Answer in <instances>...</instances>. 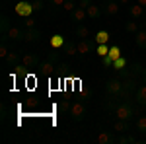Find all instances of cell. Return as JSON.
<instances>
[{
    "label": "cell",
    "instance_id": "6da1fadb",
    "mask_svg": "<svg viewBox=\"0 0 146 144\" xmlns=\"http://www.w3.org/2000/svg\"><path fill=\"white\" fill-rule=\"evenodd\" d=\"M105 92H107V96L111 100L121 101V98H129V94H131V82H123L119 78H111L105 84Z\"/></svg>",
    "mask_w": 146,
    "mask_h": 144
},
{
    "label": "cell",
    "instance_id": "7a4b0ae2",
    "mask_svg": "<svg viewBox=\"0 0 146 144\" xmlns=\"http://www.w3.org/2000/svg\"><path fill=\"white\" fill-rule=\"evenodd\" d=\"M107 109L111 111L117 119H123V121H131V119L136 115L135 105H133L131 101H117V100H111V98H109Z\"/></svg>",
    "mask_w": 146,
    "mask_h": 144
},
{
    "label": "cell",
    "instance_id": "3957f363",
    "mask_svg": "<svg viewBox=\"0 0 146 144\" xmlns=\"http://www.w3.org/2000/svg\"><path fill=\"white\" fill-rule=\"evenodd\" d=\"M86 115H88V103H86V100H74V101H72L70 111H68L70 121L80 123V121L86 119Z\"/></svg>",
    "mask_w": 146,
    "mask_h": 144
},
{
    "label": "cell",
    "instance_id": "277c9868",
    "mask_svg": "<svg viewBox=\"0 0 146 144\" xmlns=\"http://www.w3.org/2000/svg\"><path fill=\"white\" fill-rule=\"evenodd\" d=\"M56 53H51V55L47 56V60H41V64L37 66V72L41 74V76H45V78H49V76H53L56 72Z\"/></svg>",
    "mask_w": 146,
    "mask_h": 144
},
{
    "label": "cell",
    "instance_id": "5b68a950",
    "mask_svg": "<svg viewBox=\"0 0 146 144\" xmlns=\"http://www.w3.org/2000/svg\"><path fill=\"white\" fill-rule=\"evenodd\" d=\"M14 12H16V16H20V18H29V16H33L35 10H33V4L29 2V0H20L16 6H14Z\"/></svg>",
    "mask_w": 146,
    "mask_h": 144
},
{
    "label": "cell",
    "instance_id": "8992f818",
    "mask_svg": "<svg viewBox=\"0 0 146 144\" xmlns=\"http://www.w3.org/2000/svg\"><path fill=\"white\" fill-rule=\"evenodd\" d=\"M2 37L8 39V41H23V29L10 25L6 31H2Z\"/></svg>",
    "mask_w": 146,
    "mask_h": 144
},
{
    "label": "cell",
    "instance_id": "52a82bcc",
    "mask_svg": "<svg viewBox=\"0 0 146 144\" xmlns=\"http://www.w3.org/2000/svg\"><path fill=\"white\" fill-rule=\"evenodd\" d=\"M96 142L98 144H117L119 142V133L115 136V134H109V133H105V131H100V133L96 134Z\"/></svg>",
    "mask_w": 146,
    "mask_h": 144
},
{
    "label": "cell",
    "instance_id": "ba28073f",
    "mask_svg": "<svg viewBox=\"0 0 146 144\" xmlns=\"http://www.w3.org/2000/svg\"><path fill=\"white\" fill-rule=\"evenodd\" d=\"M70 20L76 23H84L86 20H88V12H86V8H82V6H76L74 10L70 12Z\"/></svg>",
    "mask_w": 146,
    "mask_h": 144
},
{
    "label": "cell",
    "instance_id": "9c48e42d",
    "mask_svg": "<svg viewBox=\"0 0 146 144\" xmlns=\"http://www.w3.org/2000/svg\"><path fill=\"white\" fill-rule=\"evenodd\" d=\"M41 39V31L37 27H25L23 29V41L25 43H37Z\"/></svg>",
    "mask_w": 146,
    "mask_h": 144
},
{
    "label": "cell",
    "instance_id": "30bf717a",
    "mask_svg": "<svg viewBox=\"0 0 146 144\" xmlns=\"http://www.w3.org/2000/svg\"><path fill=\"white\" fill-rule=\"evenodd\" d=\"M22 64H25L27 68H37L41 64V58L35 55V53H25L22 56Z\"/></svg>",
    "mask_w": 146,
    "mask_h": 144
},
{
    "label": "cell",
    "instance_id": "8fae6325",
    "mask_svg": "<svg viewBox=\"0 0 146 144\" xmlns=\"http://www.w3.org/2000/svg\"><path fill=\"white\" fill-rule=\"evenodd\" d=\"M121 10V4L117 2V0H107L105 4H103V14L105 16H117Z\"/></svg>",
    "mask_w": 146,
    "mask_h": 144
},
{
    "label": "cell",
    "instance_id": "7c38bea8",
    "mask_svg": "<svg viewBox=\"0 0 146 144\" xmlns=\"http://www.w3.org/2000/svg\"><path fill=\"white\" fill-rule=\"evenodd\" d=\"M86 12H88V18H90V20H100L101 14H103V6L96 4V2H92L90 6L86 8Z\"/></svg>",
    "mask_w": 146,
    "mask_h": 144
},
{
    "label": "cell",
    "instance_id": "4fadbf2b",
    "mask_svg": "<svg viewBox=\"0 0 146 144\" xmlns=\"http://www.w3.org/2000/svg\"><path fill=\"white\" fill-rule=\"evenodd\" d=\"M144 10H146L144 6H140L138 2H135V4H133V6L129 8V14H131V18H135V20H142V18L146 16Z\"/></svg>",
    "mask_w": 146,
    "mask_h": 144
},
{
    "label": "cell",
    "instance_id": "5bb4252c",
    "mask_svg": "<svg viewBox=\"0 0 146 144\" xmlns=\"http://www.w3.org/2000/svg\"><path fill=\"white\" fill-rule=\"evenodd\" d=\"M74 37L76 39H90V27L84 25V23H78L74 27Z\"/></svg>",
    "mask_w": 146,
    "mask_h": 144
},
{
    "label": "cell",
    "instance_id": "9a60e30c",
    "mask_svg": "<svg viewBox=\"0 0 146 144\" xmlns=\"http://www.w3.org/2000/svg\"><path fill=\"white\" fill-rule=\"evenodd\" d=\"M135 100L138 105H142V107H146V84H140L138 88H136L135 92Z\"/></svg>",
    "mask_w": 146,
    "mask_h": 144
},
{
    "label": "cell",
    "instance_id": "2e32d148",
    "mask_svg": "<svg viewBox=\"0 0 146 144\" xmlns=\"http://www.w3.org/2000/svg\"><path fill=\"white\" fill-rule=\"evenodd\" d=\"M62 53H64L66 56L78 55V45L74 43V41H66V43H64V47H62Z\"/></svg>",
    "mask_w": 146,
    "mask_h": 144
},
{
    "label": "cell",
    "instance_id": "e0dca14e",
    "mask_svg": "<svg viewBox=\"0 0 146 144\" xmlns=\"http://www.w3.org/2000/svg\"><path fill=\"white\" fill-rule=\"evenodd\" d=\"M109 37H111V35H109V31H105V29H100L98 33L94 35V41H96L98 45H107Z\"/></svg>",
    "mask_w": 146,
    "mask_h": 144
},
{
    "label": "cell",
    "instance_id": "ac0fdd59",
    "mask_svg": "<svg viewBox=\"0 0 146 144\" xmlns=\"http://www.w3.org/2000/svg\"><path fill=\"white\" fill-rule=\"evenodd\" d=\"M111 127H113V131H115V133L123 134V133H127V131H129V121H123V119H117V121L113 123Z\"/></svg>",
    "mask_w": 146,
    "mask_h": 144
},
{
    "label": "cell",
    "instance_id": "d6986e66",
    "mask_svg": "<svg viewBox=\"0 0 146 144\" xmlns=\"http://www.w3.org/2000/svg\"><path fill=\"white\" fill-rule=\"evenodd\" d=\"M64 37L62 35H58V33H55L53 37H51V49H55V51H58V49H62L64 47Z\"/></svg>",
    "mask_w": 146,
    "mask_h": 144
},
{
    "label": "cell",
    "instance_id": "ffe728a7",
    "mask_svg": "<svg viewBox=\"0 0 146 144\" xmlns=\"http://www.w3.org/2000/svg\"><path fill=\"white\" fill-rule=\"evenodd\" d=\"M135 43L140 49H146V29H138L135 33Z\"/></svg>",
    "mask_w": 146,
    "mask_h": 144
},
{
    "label": "cell",
    "instance_id": "44dd1931",
    "mask_svg": "<svg viewBox=\"0 0 146 144\" xmlns=\"http://www.w3.org/2000/svg\"><path fill=\"white\" fill-rule=\"evenodd\" d=\"M27 70H29V68L25 66V64H16V66L12 68V72L18 78H27Z\"/></svg>",
    "mask_w": 146,
    "mask_h": 144
},
{
    "label": "cell",
    "instance_id": "7402d4cb",
    "mask_svg": "<svg viewBox=\"0 0 146 144\" xmlns=\"http://www.w3.org/2000/svg\"><path fill=\"white\" fill-rule=\"evenodd\" d=\"M20 60H22V58H20V55H18V53H14V51H10V53H8V56L4 58V62H6V64H14V66H16Z\"/></svg>",
    "mask_w": 146,
    "mask_h": 144
},
{
    "label": "cell",
    "instance_id": "603a6c76",
    "mask_svg": "<svg viewBox=\"0 0 146 144\" xmlns=\"http://www.w3.org/2000/svg\"><path fill=\"white\" fill-rule=\"evenodd\" d=\"M125 29H127L129 33H133V35H135L136 31L140 29V27H138V20H135V18H133L131 22H127V23H125Z\"/></svg>",
    "mask_w": 146,
    "mask_h": 144
},
{
    "label": "cell",
    "instance_id": "cb8c5ba5",
    "mask_svg": "<svg viewBox=\"0 0 146 144\" xmlns=\"http://www.w3.org/2000/svg\"><path fill=\"white\" fill-rule=\"evenodd\" d=\"M136 131L140 134H146V115H140L136 119Z\"/></svg>",
    "mask_w": 146,
    "mask_h": 144
},
{
    "label": "cell",
    "instance_id": "d4e9b609",
    "mask_svg": "<svg viewBox=\"0 0 146 144\" xmlns=\"http://www.w3.org/2000/svg\"><path fill=\"white\" fill-rule=\"evenodd\" d=\"M127 66V60H125L123 56H119V58H115V60H113V70H117V72H121V70H123V68Z\"/></svg>",
    "mask_w": 146,
    "mask_h": 144
},
{
    "label": "cell",
    "instance_id": "484cf974",
    "mask_svg": "<svg viewBox=\"0 0 146 144\" xmlns=\"http://www.w3.org/2000/svg\"><path fill=\"white\" fill-rule=\"evenodd\" d=\"M8 53H10V49H8V39L2 37V43H0V58H6Z\"/></svg>",
    "mask_w": 146,
    "mask_h": 144
},
{
    "label": "cell",
    "instance_id": "4316f807",
    "mask_svg": "<svg viewBox=\"0 0 146 144\" xmlns=\"http://www.w3.org/2000/svg\"><path fill=\"white\" fill-rule=\"evenodd\" d=\"M70 105H72V101L62 100V101H60V105H58V111H60L62 115H68V111H70Z\"/></svg>",
    "mask_w": 146,
    "mask_h": 144
},
{
    "label": "cell",
    "instance_id": "83f0119b",
    "mask_svg": "<svg viewBox=\"0 0 146 144\" xmlns=\"http://www.w3.org/2000/svg\"><path fill=\"white\" fill-rule=\"evenodd\" d=\"M109 56H111L113 60L119 58V56H121V49H119L117 45H111V47H109Z\"/></svg>",
    "mask_w": 146,
    "mask_h": 144
},
{
    "label": "cell",
    "instance_id": "f1b7e54d",
    "mask_svg": "<svg viewBox=\"0 0 146 144\" xmlns=\"http://www.w3.org/2000/svg\"><path fill=\"white\" fill-rule=\"evenodd\" d=\"M96 53H98L100 56L109 55V47H107V45H96Z\"/></svg>",
    "mask_w": 146,
    "mask_h": 144
},
{
    "label": "cell",
    "instance_id": "f546056e",
    "mask_svg": "<svg viewBox=\"0 0 146 144\" xmlns=\"http://www.w3.org/2000/svg\"><path fill=\"white\" fill-rule=\"evenodd\" d=\"M76 6H78V4H74V0H66V2L62 4V10H64V12H68V14H70V12L74 10Z\"/></svg>",
    "mask_w": 146,
    "mask_h": 144
},
{
    "label": "cell",
    "instance_id": "4dcf8cb0",
    "mask_svg": "<svg viewBox=\"0 0 146 144\" xmlns=\"http://www.w3.org/2000/svg\"><path fill=\"white\" fill-rule=\"evenodd\" d=\"M101 64H103V66H113V58L109 55L101 56Z\"/></svg>",
    "mask_w": 146,
    "mask_h": 144
},
{
    "label": "cell",
    "instance_id": "1f68e13d",
    "mask_svg": "<svg viewBox=\"0 0 146 144\" xmlns=\"http://www.w3.org/2000/svg\"><path fill=\"white\" fill-rule=\"evenodd\" d=\"M43 2H45V0H33V2H31V4H33V10L35 12H41V10H43Z\"/></svg>",
    "mask_w": 146,
    "mask_h": 144
},
{
    "label": "cell",
    "instance_id": "d6a6232c",
    "mask_svg": "<svg viewBox=\"0 0 146 144\" xmlns=\"http://www.w3.org/2000/svg\"><path fill=\"white\" fill-rule=\"evenodd\" d=\"M25 27H35V18H33V16L25 18Z\"/></svg>",
    "mask_w": 146,
    "mask_h": 144
},
{
    "label": "cell",
    "instance_id": "836d02e7",
    "mask_svg": "<svg viewBox=\"0 0 146 144\" xmlns=\"http://www.w3.org/2000/svg\"><path fill=\"white\" fill-rule=\"evenodd\" d=\"M25 105H27V107H33V105H35V98H31V96H29V98L25 100Z\"/></svg>",
    "mask_w": 146,
    "mask_h": 144
},
{
    "label": "cell",
    "instance_id": "e575fe53",
    "mask_svg": "<svg viewBox=\"0 0 146 144\" xmlns=\"http://www.w3.org/2000/svg\"><path fill=\"white\" fill-rule=\"evenodd\" d=\"M49 2H51L53 6H60V8H62V4H64L66 0H49Z\"/></svg>",
    "mask_w": 146,
    "mask_h": 144
},
{
    "label": "cell",
    "instance_id": "d590c367",
    "mask_svg": "<svg viewBox=\"0 0 146 144\" xmlns=\"http://www.w3.org/2000/svg\"><path fill=\"white\" fill-rule=\"evenodd\" d=\"M90 4H92V0H80L78 2V6H82V8H88Z\"/></svg>",
    "mask_w": 146,
    "mask_h": 144
},
{
    "label": "cell",
    "instance_id": "8d00e7d4",
    "mask_svg": "<svg viewBox=\"0 0 146 144\" xmlns=\"http://www.w3.org/2000/svg\"><path fill=\"white\" fill-rule=\"evenodd\" d=\"M117 2H119V4H121V6H127V4H129V2H131V0H117Z\"/></svg>",
    "mask_w": 146,
    "mask_h": 144
},
{
    "label": "cell",
    "instance_id": "74e56055",
    "mask_svg": "<svg viewBox=\"0 0 146 144\" xmlns=\"http://www.w3.org/2000/svg\"><path fill=\"white\" fill-rule=\"evenodd\" d=\"M142 82H144V84H146V68H144V70H142Z\"/></svg>",
    "mask_w": 146,
    "mask_h": 144
},
{
    "label": "cell",
    "instance_id": "f35d334b",
    "mask_svg": "<svg viewBox=\"0 0 146 144\" xmlns=\"http://www.w3.org/2000/svg\"><path fill=\"white\" fill-rule=\"evenodd\" d=\"M136 2H138L140 6H144V8H146V0H136Z\"/></svg>",
    "mask_w": 146,
    "mask_h": 144
},
{
    "label": "cell",
    "instance_id": "ab89813d",
    "mask_svg": "<svg viewBox=\"0 0 146 144\" xmlns=\"http://www.w3.org/2000/svg\"><path fill=\"white\" fill-rule=\"evenodd\" d=\"M142 29H146V16L142 18Z\"/></svg>",
    "mask_w": 146,
    "mask_h": 144
}]
</instances>
